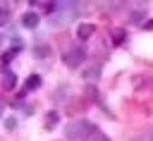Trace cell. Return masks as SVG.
<instances>
[{"label":"cell","instance_id":"cell-1","mask_svg":"<svg viewBox=\"0 0 153 141\" xmlns=\"http://www.w3.org/2000/svg\"><path fill=\"white\" fill-rule=\"evenodd\" d=\"M96 131H98V129H96L91 122H86V119L72 122V124H67V129H65L67 139H91Z\"/></svg>","mask_w":153,"mask_h":141},{"label":"cell","instance_id":"cell-2","mask_svg":"<svg viewBox=\"0 0 153 141\" xmlns=\"http://www.w3.org/2000/svg\"><path fill=\"white\" fill-rule=\"evenodd\" d=\"M84 60H86V50H84V48H69V50L62 55V62H65L67 67H72V69L79 67Z\"/></svg>","mask_w":153,"mask_h":141},{"label":"cell","instance_id":"cell-3","mask_svg":"<svg viewBox=\"0 0 153 141\" xmlns=\"http://www.w3.org/2000/svg\"><path fill=\"white\" fill-rule=\"evenodd\" d=\"M38 22H41V14H36V12H26V14H22V24H24L26 29H36Z\"/></svg>","mask_w":153,"mask_h":141},{"label":"cell","instance_id":"cell-4","mask_svg":"<svg viewBox=\"0 0 153 141\" xmlns=\"http://www.w3.org/2000/svg\"><path fill=\"white\" fill-rule=\"evenodd\" d=\"M93 33H96V26H93V24H79V26H76V36H79L81 41L91 38Z\"/></svg>","mask_w":153,"mask_h":141},{"label":"cell","instance_id":"cell-5","mask_svg":"<svg viewBox=\"0 0 153 141\" xmlns=\"http://www.w3.org/2000/svg\"><path fill=\"white\" fill-rule=\"evenodd\" d=\"M14 86H17V76H14V72H10V69H2V88L12 91Z\"/></svg>","mask_w":153,"mask_h":141},{"label":"cell","instance_id":"cell-6","mask_svg":"<svg viewBox=\"0 0 153 141\" xmlns=\"http://www.w3.org/2000/svg\"><path fill=\"white\" fill-rule=\"evenodd\" d=\"M38 86H41V76H38V74H31V76L26 79V88L33 91V88H38Z\"/></svg>","mask_w":153,"mask_h":141},{"label":"cell","instance_id":"cell-7","mask_svg":"<svg viewBox=\"0 0 153 141\" xmlns=\"http://www.w3.org/2000/svg\"><path fill=\"white\" fill-rule=\"evenodd\" d=\"M124 33H127L124 29H117V31H112V43H124V38H127Z\"/></svg>","mask_w":153,"mask_h":141},{"label":"cell","instance_id":"cell-8","mask_svg":"<svg viewBox=\"0 0 153 141\" xmlns=\"http://www.w3.org/2000/svg\"><path fill=\"white\" fill-rule=\"evenodd\" d=\"M96 76H100V72H98V67H91L88 72H84V79H88V81H91V79H96Z\"/></svg>","mask_w":153,"mask_h":141},{"label":"cell","instance_id":"cell-9","mask_svg":"<svg viewBox=\"0 0 153 141\" xmlns=\"http://www.w3.org/2000/svg\"><path fill=\"white\" fill-rule=\"evenodd\" d=\"M14 55H17V48H10V50H7L5 55H2V65H7V62H10L12 57H14Z\"/></svg>","mask_w":153,"mask_h":141},{"label":"cell","instance_id":"cell-10","mask_svg":"<svg viewBox=\"0 0 153 141\" xmlns=\"http://www.w3.org/2000/svg\"><path fill=\"white\" fill-rule=\"evenodd\" d=\"M36 57H48V45H36Z\"/></svg>","mask_w":153,"mask_h":141},{"label":"cell","instance_id":"cell-11","mask_svg":"<svg viewBox=\"0 0 153 141\" xmlns=\"http://www.w3.org/2000/svg\"><path fill=\"white\" fill-rule=\"evenodd\" d=\"M55 122H57V112L53 110V112L48 115V129H53V127H55Z\"/></svg>","mask_w":153,"mask_h":141},{"label":"cell","instance_id":"cell-12","mask_svg":"<svg viewBox=\"0 0 153 141\" xmlns=\"http://www.w3.org/2000/svg\"><path fill=\"white\" fill-rule=\"evenodd\" d=\"M5 127H7V129H14V127H17V119H14V117H7V119H5Z\"/></svg>","mask_w":153,"mask_h":141},{"label":"cell","instance_id":"cell-13","mask_svg":"<svg viewBox=\"0 0 153 141\" xmlns=\"http://www.w3.org/2000/svg\"><path fill=\"white\" fill-rule=\"evenodd\" d=\"M131 22H134V24H136V22H143V12H134V14H131Z\"/></svg>","mask_w":153,"mask_h":141},{"label":"cell","instance_id":"cell-14","mask_svg":"<svg viewBox=\"0 0 153 141\" xmlns=\"http://www.w3.org/2000/svg\"><path fill=\"white\" fill-rule=\"evenodd\" d=\"M5 19H7V12H5V10H2V7H0V24H2V22H5Z\"/></svg>","mask_w":153,"mask_h":141},{"label":"cell","instance_id":"cell-15","mask_svg":"<svg viewBox=\"0 0 153 141\" xmlns=\"http://www.w3.org/2000/svg\"><path fill=\"white\" fill-rule=\"evenodd\" d=\"M143 29H153V19H148V22L143 24Z\"/></svg>","mask_w":153,"mask_h":141}]
</instances>
